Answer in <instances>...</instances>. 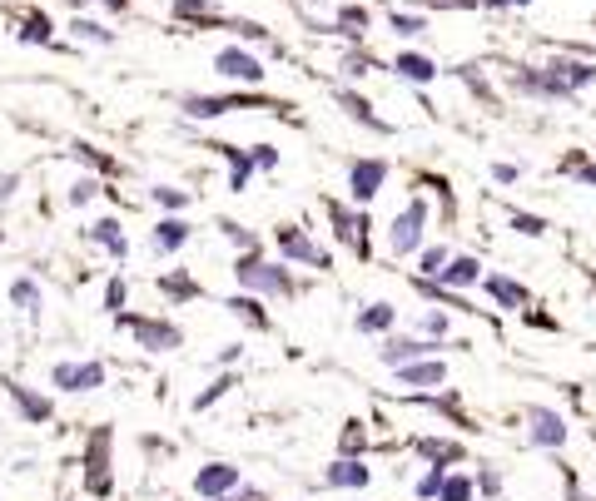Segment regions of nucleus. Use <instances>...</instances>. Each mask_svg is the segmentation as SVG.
I'll use <instances>...</instances> for the list:
<instances>
[{"label": "nucleus", "mask_w": 596, "mask_h": 501, "mask_svg": "<svg viewBox=\"0 0 596 501\" xmlns=\"http://www.w3.org/2000/svg\"><path fill=\"white\" fill-rule=\"evenodd\" d=\"M542 70H547V75H552V80H557L562 90H572V95H577V90H587V85H596V60H572V55H552V60H547Z\"/></svg>", "instance_id": "10"}, {"label": "nucleus", "mask_w": 596, "mask_h": 501, "mask_svg": "<svg viewBox=\"0 0 596 501\" xmlns=\"http://www.w3.org/2000/svg\"><path fill=\"white\" fill-rule=\"evenodd\" d=\"M477 487H482V497H497V492H502V477H497L492 467H482V472H477Z\"/></svg>", "instance_id": "46"}, {"label": "nucleus", "mask_w": 596, "mask_h": 501, "mask_svg": "<svg viewBox=\"0 0 596 501\" xmlns=\"http://www.w3.org/2000/svg\"><path fill=\"white\" fill-rule=\"evenodd\" d=\"M229 387H234V377H219V382H214L209 392H199V397H194V407H209V402H219V397H224Z\"/></svg>", "instance_id": "43"}, {"label": "nucleus", "mask_w": 596, "mask_h": 501, "mask_svg": "<svg viewBox=\"0 0 596 501\" xmlns=\"http://www.w3.org/2000/svg\"><path fill=\"white\" fill-rule=\"evenodd\" d=\"M522 417H527V437H532V447L562 452V442H567V422H562L552 407H527Z\"/></svg>", "instance_id": "7"}, {"label": "nucleus", "mask_w": 596, "mask_h": 501, "mask_svg": "<svg viewBox=\"0 0 596 501\" xmlns=\"http://www.w3.org/2000/svg\"><path fill=\"white\" fill-rule=\"evenodd\" d=\"M567 174H572L577 184H587V189H596V164H567Z\"/></svg>", "instance_id": "49"}, {"label": "nucleus", "mask_w": 596, "mask_h": 501, "mask_svg": "<svg viewBox=\"0 0 596 501\" xmlns=\"http://www.w3.org/2000/svg\"><path fill=\"white\" fill-rule=\"evenodd\" d=\"M482 283H487V293H492V298H497L502 308H512V313H517V308H527V288H522L517 278H502V273H487Z\"/></svg>", "instance_id": "22"}, {"label": "nucleus", "mask_w": 596, "mask_h": 501, "mask_svg": "<svg viewBox=\"0 0 596 501\" xmlns=\"http://www.w3.org/2000/svg\"><path fill=\"white\" fill-rule=\"evenodd\" d=\"M50 382H55L60 392H90V387L105 382V368H100V363H80V368H75V363H60V368L50 373Z\"/></svg>", "instance_id": "15"}, {"label": "nucleus", "mask_w": 596, "mask_h": 501, "mask_svg": "<svg viewBox=\"0 0 596 501\" xmlns=\"http://www.w3.org/2000/svg\"><path fill=\"white\" fill-rule=\"evenodd\" d=\"M274 244H279V253H284V258H294V263H308V268H318V273H323V268H333V253L318 249V244H313V239H308V234H303L298 224H284V229L274 234Z\"/></svg>", "instance_id": "3"}, {"label": "nucleus", "mask_w": 596, "mask_h": 501, "mask_svg": "<svg viewBox=\"0 0 596 501\" xmlns=\"http://www.w3.org/2000/svg\"><path fill=\"white\" fill-rule=\"evenodd\" d=\"M10 298H15V308H25V313H35V308H40V288H35L30 278H15Z\"/></svg>", "instance_id": "35"}, {"label": "nucleus", "mask_w": 596, "mask_h": 501, "mask_svg": "<svg viewBox=\"0 0 596 501\" xmlns=\"http://www.w3.org/2000/svg\"><path fill=\"white\" fill-rule=\"evenodd\" d=\"M25 40H50V20L45 15H25V30H20Z\"/></svg>", "instance_id": "41"}, {"label": "nucleus", "mask_w": 596, "mask_h": 501, "mask_svg": "<svg viewBox=\"0 0 596 501\" xmlns=\"http://www.w3.org/2000/svg\"><path fill=\"white\" fill-rule=\"evenodd\" d=\"M214 70H219L224 80H239V85H259V80H264V65H259L249 50H239V45L219 50V55H214Z\"/></svg>", "instance_id": "11"}, {"label": "nucleus", "mask_w": 596, "mask_h": 501, "mask_svg": "<svg viewBox=\"0 0 596 501\" xmlns=\"http://www.w3.org/2000/svg\"><path fill=\"white\" fill-rule=\"evenodd\" d=\"M423 333H428V338H447V313H428V318H423Z\"/></svg>", "instance_id": "48"}, {"label": "nucleus", "mask_w": 596, "mask_h": 501, "mask_svg": "<svg viewBox=\"0 0 596 501\" xmlns=\"http://www.w3.org/2000/svg\"><path fill=\"white\" fill-rule=\"evenodd\" d=\"M383 184H388V159H358V164L348 169V189H353V204H358V209L373 204Z\"/></svg>", "instance_id": "6"}, {"label": "nucleus", "mask_w": 596, "mask_h": 501, "mask_svg": "<svg viewBox=\"0 0 596 501\" xmlns=\"http://www.w3.org/2000/svg\"><path fill=\"white\" fill-rule=\"evenodd\" d=\"M507 5H532V0H507Z\"/></svg>", "instance_id": "55"}, {"label": "nucleus", "mask_w": 596, "mask_h": 501, "mask_svg": "<svg viewBox=\"0 0 596 501\" xmlns=\"http://www.w3.org/2000/svg\"><path fill=\"white\" fill-rule=\"evenodd\" d=\"M338 105L348 110V120H358L363 129H373V134H393V125H388V120H378V115H373V105H368L363 95H353V90H338Z\"/></svg>", "instance_id": "19"}, {"label": "nucleus", "mask_w": 596, "mask_h": 501, "mask_svg": "<svg viewBox=\"0 0 596 501\" xmlns=\"http://www.w3.org/2000/svg\"><path fill=\"white\" fill-rule=\"evenodd\" d=\"M105 308H110V313H120V308H125V278H115V283L105 288Z\"/></svg>", "instance_id": "45"}, {"label": "nucleus", "mask_w": 596, "mask_h": 501, "mask_svg": "<svg viewBox=\"0 0 596 501\" xmlns=\"http://www.w3.org/2000/svg\"><path fill=\"white\" fill-rule=\"evenodd\" d=\"M219 229H224V239H234L239 249H259V239H254L244 224H234V219H219Z\"/></svg>", "instance_id": "38"}, {"label": "nucleus", "mask_w": 596, "mask_h": 501, "mask_svg": "<svg viewBox=\"0 0 596 501\" xmlns=\"http://www.w3.org/2000/svg\"><path fill=\"white\" fill-rule=\"evenodd\" d=\"M413 447H418V457H428V462H438V467H447V462H462V457H467V452H462V442H447V437H418Z\"/></svg>", "instance_id": "23"}, {"label": "nucleus", "mask_w": 596, "mask_h": 501, "mask_svg": "<svg viewBox=\"0 0 596 501\" xmlns=\"http://www.w3.org/2000/svg\"><path fill=\"white\" fill-rule=\"evenodd\" d=\"M174 15H179V20H219V10H214L209 0H179Z\"/></svg>", "instance_id": "34"}, {"label": "nucleus", "mask_w": 596, "mask_h": 501, "mask_svg": "<svg viewBox=\"0 0 596 501\" xmlns=\"http://www.w3.org/2000/svg\"><path fill=\"white\" fill-rule=\"evenodd\" d=\"M398 80H408V85H433L438 80V60H428V55H418V50H398V60L388 65Z\"/></svg>", "instance_id": "17"}, {"label": "nucleus", "mask_w": 596, "mask_h": 501, "mask_svg": "<svg viewBox=\"0 0 596 501\" xmlns=\"http://www.w3.org/2000/svg\"><path fill=\"white\" fill-rule=\"evenodd\" d=\"M234 487H239V467H229V462H214V467H204V472L194 477V492L209 497V501L229 497Z\"/></svg>", "instance_id": "16"}, {"label": "nucleus", "mask_w": 596, "mask_h": 501, "mask_svg": "<svg viewBox=\"0 0 596 501\" xmlns=\"http://www.w3.org/2000/svg\"><path fill=\"white\" fill-rule=\"evenodd\" d=\"M244 105H264V100H239V95H184V115H189V120H214V115H229V110H244Z\"/></svg>", "instance_id": "13"}, {"label": "nucleus", "mask_w": 596, "mask_h": 501, "mask_svg": "<svg viewBox=\"0 0 596 501\" xmlns=\"http://www.w3.org/2000/svg\"><path fill=\"white\" fill-rule=\"evenodd\" d=\"M234 278H239L244 288H254V293H269V298H294V293H298L294 273H289V268H279V263H264L254 249L234 263Z\"/></svg>", "instance_id": "1"}, {"label": "nucleus", "mask_w": 596, "mask_h": 501, "mask_svg": "<svg viewBox=\"0 0 596 501\" xmlns=\"http://www.w3.org/2000/svg\"><path fill=\"white\" fill-rule=\"evenodd\" d=\"M214 149L229 159V189L244 194V189H249V174H254V154H244V149H234V144H214Z\"/></svg>", "instance_id": "21"}, {"label": "nucleus", "mask_w": 596, "mask_h": 501, "mask_svg": "<svg viewBox=\"0 0 596 501\" xmlns=\"http://www.w3.org/2000/svg\"><path fill=\"white\" fill-rule=\"evenodd\" d=\"M438 501H472V482H467V477H447Z\"/></svg>", "instance_id": "39"}, {"label": "nucleus", "mask_w": 596, "mask_h": 501, "mask_svg": "<svg viewBox=\"0 0 596 501\" xmlns=\"http://www.w3.org/2000/svg\"><path fill=\"white\" fill-rule=\"evenodd\" d=\"M447 377L443 358H418V363H403L398 368V382H408V387H438Z\"/></svg>", "instance_id": "20"}, {"label": "nucleus", "mask_w": 596, "mask_h": 501, "mask_svg": "<svg viewBox=\"0 0 596 501\" xmlns=\"http://www.w3.org/2000/svg\"><path fill=\"white\" fill-rule=\"evenodd\" d=\"M219 501H269V497H264V492H259V487H244V492H239V497H219Z\"/></svg>", "instance_id": "51"}, {"label": "nucleus", "mask_w": 596, "mask_h": 501, "mask_svg": "<svg viewBox=\"0 0 596 501\" xmlns=\"http://www.w3.org/2000/svg\"><path fill=\"white\" fill-rule=\"evenodd\" d=\"M423 278V273H418ZM482 278V258H472V253H457V258H447V268L438 273V283L452 288V293H462V288H472Z\"/></svg>", "instance_id": "18"}, {"label": "nucleus", "mask_w": 596, "mask_h": 501, "mask_svg": "<svg viewBox=\"0 0 596 501\" xmlns=\"http://www.w3.org/2000/svg\"><path fill=\"white\" fill-rule=\"evenodd\" d=\"M154 199H159L164 209H184V204H189V194H184V189H169V184H159V189H154Z\"/></svg>", "instance_id": "42"}, {"label": "nucleus", "mask_w": 596, "mask_h": 501, "mask_svg": "<svg viewBox=\"0 0 596 501\" xmlns=\"http://www.w3.org/2000/svg\"><path fill=\"white\" fill-rule=\"evenodd\" d=\"M512 229L527 234V239H542V234H547V224H542L537 214H517V209H512Z\"/></svg>", "instance_id": "37"}, {"label": "nucleus", "mask_w": 596, "mask_h": 501, "mask_svg": "<svg viewBox=\"0 0 596 501\" xmlns=\"http://www.w3.org/2000/svg\"><path fill=\"white\" fill-rule=\"evenodd\" d=\"M95 189H100L95 179H80V184L70 189V204H90V199H95Z\"/></svg>", "instance_id": "47"}, {"label": "nucleus", "mask_w": 596, "mask_h": 501, "mask_svg": "<svg viewBox=\"0 0 596 501\" xmlns=\"http://www.w3.org/2000/svg\"><path fill=\"white\" fill-rule=\"evenodd\" d=\"M159 288H164V293H169V298H194V293H199V283H189V278H184V273H174V278H164V283H159Z\"/></svg>", "instance_id": "40"}, {"label": "nucleus", "mask_w": 596, "mask_h": 501, "mask_svg": "<svg viewBox=\"0 0 596 501\" xmlns=\"http://www.w3.org/2000/svg\"><path fill=\"white\" fill-rule=\"evenodd\" d=\"M75 5H85V0H75ZM100 5H110V10H125L130 0H100Z\"/></svg>", "instance_id": "53"}, {"label": "nucleus", "mask_w": 596, "mask_h": 501, "mask_svg": "<svg viewBox=\"0 0 596 501\" xmlns=\"http://www.w3.org/2000/svg\"><path fill=\"white\" fill-rule=\"evenodd\" d=\"M373 482V472L358 462V457H338L328 472H323V487H338V492H363Z\"/></svg>", "instance_id": "14"}, {"label": "nucleus", "mask_w": 596, "mask_h": 501, "mask_svg": "<svg viewBox=\"0 0 596 501\" xmlns=\"http://www.w3.org/2000/svg\"><path fill=\"white\" fill-rule=\"evenodd\" d=\"M10 189H15V174H5V179H0V204L10 199Z\"/></svg>", "instance_id": "52"}, {"label": "nucleus", "mask_w": 596, "mask_h": 501, "mask_svg": "<svg viewBox=\"0 0 596 501\" xmlns=\"http://www.w3.org/2000/svg\"><path fill=\"white\" fill-rule=\"evenodd\" d=\"M189 244V224L184 219H164L159 229H154V253H174Z\"/></svg>", "instance_id": "26"}, {"label": "nucleus", "mask_w": 596, "mask_h": 501, "mask_svg": "<svg viewBox=\"0 0 596 501\" xmlns=\"http://www.w3.org/2000/svg\"><path fill=\"white\" fill-rule=\"evenodd\" d=\"M368 25H373V15H368V5H338V35H348V40H363L368 35Z\"/></svg>", "instance_id": "24"}, {"label": "nucleus", "mask_w": 596, "mask_h": 501, "mask_svg": "<svg viewBox=\"0 0 596 501\" xmlns=\"http://www.w3.org/2000/svg\"><path fill=\"white\" fill-rule=\"evenodd\" d=\"M393 323H398V308L393 303H368L358 313V333H388Z\"/></svg>", "instance_id": "25"}, {"label": "nucleus", "mask_w": 596, "mask_h": 501, "mask_svg": "<svg viewBox=\"0 0 596 501\" xmlns=\"http://www.w3.org/2000/svg\"><path fill=\"white\" fill-rule=\"evenodd\" d=\"M388 30L403 35V40H413V35L428 30V20H423V15H408V10H393V15H388Z\"/></svg>", "instance_id": "30"}, {"label": "nucleus", "mask_w": 596, "mask_h": 501, "mask_svg": "<svg viewBox=\"0 0 596 501\" xmlns=\"http://www.w3.org/2000/svg\"><path fill=\"white\" fill-rule=\"evenodd\" d=\"M85 487H90L95 497H105V492H110V427H100V432L90 437V457H85Z\"/></svg>", "instance_id": "9"}, {"label": "nucleus", "mask_w": 596, "mask_h": 501, "mask_svg": "<svg viewBox=\"0 0 596 501\" xmlns=\"http://www.w3.org/2000/svg\"><path fill=\"white\" fill-rule=\"evenodd\" d=\"M125 328L140 338V348H149V353H174L184 343V333L174 323H159V318H125Z\"/></svg>", "instance_id": "8"}, {"label": "nucleus", "mask_w": 596, "mask_h": 501, "mask_svg": "<svg viewBox=\"0 0 596 501\" xmlns=\"http://www.w3.org/2000/svg\"><path fill=\"white\" fill-rule=\"evenodd\" d=\"M90 239H95V244H105L115 258H125V253H130V244H125V234H120V224H115V219H100V224L90 229Z\"/></svg>", "instance_id": "27"}, {"label": "nucleus", "mask_w": 596, "mask_h": 501, "mask_svg": "<svg viewBox=\"0 0 596 501\" xmlns=\"http://www.w3.org/2000/svg\"><path fill=\"white\" fill-rule=\"evenodd\" d=\"M572 501H592V497H582V492H577V487H572Z\"/></svg>", "instance_id": "54"}, {"label": "nucleus", "mask_w": 596, "mask_h": 501, "mask_svg": "<svg viewBox=\"0 0 596 501\" xmlns=\"http://www.w3.org/2000/svg\"><path fill=\"white\" fill-rule=\"evenodd\" d=\"M328 219H333V234H338L343 249H353L358 258H368V214H363V209L328 204Z\"/></svg>", "instance_id": "4"}, {"label": "nucleus", "mask_w": 596, "mask_h": 501, "mask_svg": "<svg viewBox=\"0 0 596 501\" xmlns=\"http://www.w3.org/2000/svg\"><path fill=\"white\" fill-rule=\"evenodd\" d=\"M447 258H452V253H447L443 244H428L423 258H418V273H423V278H438V273L447 268Z\"/></svg>", "instance_id": "32"}, {"label": "nucleus", "mask_w": 596, "mask_h": 501, "mask_svg": "<svg viewBox=\"0 0 596 501\" xmlns=\"http://www.w3.org/2000/svg\"><path fill=\"white\" fill-rule=\"evenodd\" d=\"M70 30H75V35H80V40H95V45H110V40H115V35H110V30H105V25H95V20H75V25H70Z\"/></svg>", "instance_id": "36"}, {"label": "nucleus", "mask_w": 596, "mask_h": 501, "mask_svg": "<svg viewBox=\"0 0 596 501\" xmlns=\"http://www.w3.org/2000/svg\"><path fill=\"white\" fill-rule=\"evenodd\" d=\"M492 179H497V184H517V179H522V169H517V164H497V169H492Z\"/></svg>", "instance_id": "50"}, {"label": "nucleus", "mask_w": 596, "mask_h": 501, "mask_svg": "<svg viewBox=\"0 0 596 501\" xmlns=\"http://www.w3.org/2000/svg\"><path fill=\"white\" fill-rule=\"evenodd\" d=\"M279 164V149L274 144H254V169H274Z\"/></svg>", "instance_id": "44"}, {"label": "nucleus", "mask_w": 596, "mask_h": 501, "mask_svg": "<svg viewBox=\"0 0 596 501\" xmlns=\"http://www.w3.org/2000/svg\"><path fill=\"white\" fill-rule=\"evenodd\" d=\"M10 397H15V407H20L30 422H45V417H50V402H45V397H35V392H25V387H10Z\"/></svg>", "instance_id": "29"}, {"label": "nucleus", "mask_w": 596, "mask_h": 501, "mask_svg": "<svg viewBox=\"0 0 596 501\" xmlns=\"http://www.w3.org/2000/svg\"><path fill=\"white\" fill-rule=\"evenodd\" d=\"M438 353V338H388L378 348V358L388 368H403V363H418V358H433Z\"/></svg>", "instance_id": "12"}, {"label": "nucleus", "mask_w": 596, "mask_h": 501, "mask_svg": "<svg viewBox=\"0 0 596 501\" xmlns=\"http://www.w3.org/2000/svg\"><path fill=\"white\" fill-rule=\"evenodd\" d=\"M512 90L527 95V100H572V90H562L542 65H517L512 70Z\"/></svg>", "instance_id": "5"}, {"label": "nucleus", "mask_w": 596, "mask_h": 501, "mask_svg": "<svg viewBox=\"0 0 596 501\" xmlns=\"http://www.w3.org/2000/svg\"><path fill=\"white\" fill-rule=\"evenodd\" d=\"M363 447H368V432H363V422H358V417H353V422H343L338 457H363Z\"/></svg>", "instance_id": "28"}, {"label": "nucleus", "mask_w": 596, "mask_h": 501, "mask_svg": "<svg viewBox=\"0 0 596 501\" xmlns=\"http://www.w3.org/2000/svg\"><path fill=\"white\" fill-rule=\"evenodd\" d=\"M308 5H333V0H308Z\"/></svg>", "instance_id": "56"}, {"label": "nucleus", "mask_w": 596, "mask_h": 501, "mask_svg": "<svg viewBox=\"0 0 596 501\" xmlns=\"http://www.w3.org/2000/svg\"><path fill=\"white\" fill-rule=\"evenodd\" d=\"M229 313H239V318L254 323V328H269V313L259 308V298H229Z\"/></svg>", "instance_id": "31"}, {"label": "nucleus", "mask_w": 596, "mask_h": 501, "mask_svg": "<svg viewBox=\"0 0 596 501\" xmlns=\"http://www.w3.org/2000/svg\"><path fill=\"white\" fill-rule=\"evenodd\" d=\"M423 229H428V204L423 199H408L403 204V214H393V229H388V244L398 258H408V253L423 249Z\"/></svg>", "instance_id": "2"}, {"label": "nucleus", "mask_w": 596, "mask_h": 501, "mask_svg": "<svg viewBox=\"0 0 596 501\" xmlns=\"http://www.w3.org/2000/svg\"><path fill=\"white\" fill-rule=\"evenodd\" d=\"M443 482H447V467H438V462H433V467H428V472L418 477V487H413V492H418L423 501H433L438 492H443Z\"/></svg>", "instance_id": "33"}]
</instances>
